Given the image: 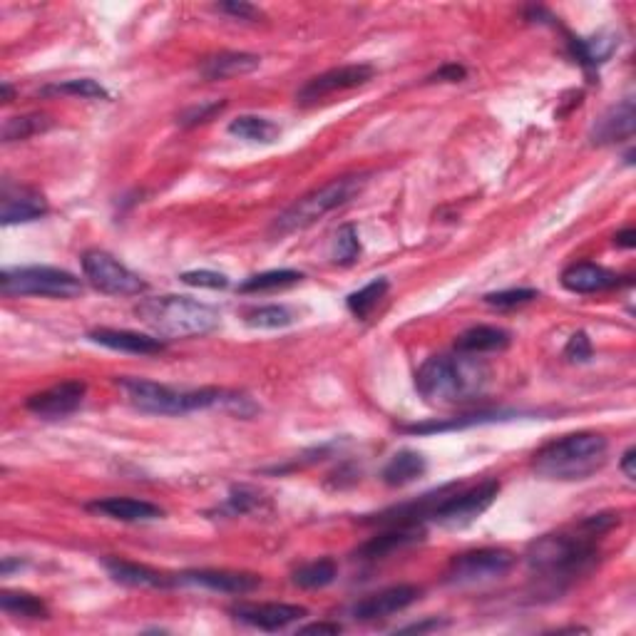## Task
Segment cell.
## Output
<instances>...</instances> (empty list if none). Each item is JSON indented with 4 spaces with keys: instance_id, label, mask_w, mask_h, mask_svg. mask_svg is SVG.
<instances>
[{
    "instance_id": "obj_33",
    "label": "cell",
    "mask_w": 636,
    "mask_h": 636,
    "mask_svg": "<svg viewBox=\"0 0 636 636\" xmlns=\"http://www.w3.org/2000/svg\"><path fill=\"white\" fill-rule=\"evenodd\" d=\"M386 291H388L386 279L371 281V284L363 286L361 291H356V294L348 296V309H351L353 316L368 318V314H371V311L378 306V301L386 296Z\"/></svg>"
},
{
    "instance_id": "obj_30",
    "label": "cell",
    "mask_w": 636,
    "mask_h": 636,
    "mask_svg": "<svg viewBox=\"0 0 636 636\" xmlns=\"http://www.w3.org/2000/svg\"><path fill=\"white\" fill-rule=\"evenodd\" d=\"M304 279L301 271L294 269H276V271H264V274L249 276L244 284L239 286L241 294H256V291H274V289H286V286H294Z\"/></svg>"
},
{
    "instance_id": "obj_7",
    "label": "cell",
    "mask_w": 636,
    "mask_h": 636,
    "mask_svg": "<svg viewBox=\"0 0 636 636\" xmlns=\"http://www.w3.org/2000/svg\"><path fill=\"white\" fill-rule=\"evenodd\" d=\"M3 296H45V299H75L82 294V281L70 271L53 266H18L0 274Z\"/></svg>"
},
{
    "instance_id": "obj_38",
    "label": "cell",
    "mask_w": 636,
    "mask_h": 636,
    "mask_svg": "<svg viewBox=\"0 0 636 636\" xmlns=\"http://www.w3.org/2000/svg\"><path fill=\"white\" fill-rule=\"evenodd\" d=\"M182 284L187 286H197V289H227L229 279L219 271H209V269H199V271H184Z\"/></svg>"
},
{
    "instance_id": "obj_3",
    "label": "cell",
    "mask_w": 636,
    "mask_h": 636,
    "mask_svg": "<svg viewBox=\"0 0 636 636\" xmlns=\"http://www.w3.org/2000/svg\"><path fill=\"white\" fill-rule=\"evenodd\" d=\"M609 440L599 433H572L552 440L532 458V470L545 480H587L604 468Z\"/></svg>"
},
{
    "instance_id": "obj_11",
    "label": "cell",
    "mask_w": 636,
    "mask_h": 636,
    "mask_svg": "<svg viewBox=\"0 0 636 636\" xmlns=\"http://www.w3.org/2000/svg\"><path fill=\"white\" fill-rule=\"evenodd\" d=\"M373 75H376V70H373L371 65H341V68H333L328 70V73L306 82L304 90L299 92L296 100H299L301 105H309V102L323 100V97L333 95V92L353 90V87L366 85L368 80H373Z\"/></svg>"
},
{
    "instance_id": "obj_36",
    "label": "cell",
    "mask_w": 636,
    "mask_h": 636,
    "mask_svg": "<svg viewBox=\"0 0 636 636\" xmlns=\"http://www.w3.org/2000/svg\"><path fill=\"white\" fill-rule=\"evenodd\" d=\"M48 92H60V95H73L82 97V100H105L107 90L100 85V82L90 80V78H80V80H68L63 85L50 87Z\"/></svg>"
},
{
    "instance_id": "obj_41",
    "label": "cell",
    "mask_w": 636,
    "mask_h": 636,
    "mask_svg": "<svg viewBox=\"0 0 636 636\" xmlns=\"http://www.w3.org/2000/svg\"><path fill=\"white\" fill-rule=\"evenodd\" d=\"M217 10H219V13L234 15V18H239V20L261 18L259 8H254V5H249V3H237V0H234V3H219Z\"/></svg>"
},
{
    "instance_id": "obj_25",
    "label": "cell",
    "mask_w": 636,
    "mask_h": 636,
    "mask_svg": "<svg viewBox=\"0 0 636 636\" xmlns=\"http://www.w3.org/2000/svg\"><path fill=\"white\" fill-rule=\"evenodd\" d=\"M572 53L584 68H597V65L607 63L612 53L617 50L619 38L614 33H597L592 38H574L569 40Z\"/></svg>"
},
{
    "instance_id": "obj_16",
    "label": "cell",
    "mask_w": 636,
    "mask_h": 636,
    "mask_svg": "<svg viewBox=\"0 0 636 636\" xmlns=\"http://www.w3.org/2000/svg\"><path fill=\"white\" fill-rule=\"evenodd\" d=\"M636 127V110L632 97H624L619 105H612L597 122L592 125V137L594 145H614V142L632 140Z\"/></svg>"
},
{
    "instance_id": "obj_4",
    "label": "cell",
    "mask_w": 636,
    "mask_h": 636,
    "mask_svg": "<svg viewBox=\"0 0 636 636\" xmlns=\"http://www.w3.org/2000/svg\"><path fill=\"white\" fill-rule=\"evenodd\" d=\"M137 318L150 326L157 336L189 338L204 336L219 326V311L214 306L194 301L189 296H159L145 299L135 309Z\"/></svg>"
},
{
    "instance_id": "obj_31",
    "label": "cell",
    "mask_w": 636,
    "mask_h": 636,
    "mask_svg": "<svg viewBox=\"0 0 636 636\" xmlns=\"http://www.w3.org/2000/svg\"><path fill=\"white\" fill-rule=\"evenodd\" d=\"M244 323L251 328H286L294 323V311L279 304L256 306L244 311Z\"/></svg>"
},
{
    "instance_id": "obj_23",
    "label": "cell",
    "mask_w": 636,
    "mask_h": 636,
    "mask_svg": "<svg viewBox=\"0 0 636 636\" xmlns=\"http://www.w3.org/2000/svg\"><path fill=\"white\" fill-rule=\"evenodd\" d=\"M261 58L259 55H251V53H219L212 55L202 63V75L207 80H229V78H237V75H246V73H254L259 68Z\"/></svg>"
},
{
    "instance_id": "obj_43",
    "label": "cell",
    "mask_w": 636,
    "mask_h": 636,
    "mask_svg": "<svg viewBox=\"0 0 636 636\" xmlns=\"http://www.w3.org/2000/svg\"><path fill=\"white\" fill-rule=\"evenodd\" d=\"M465 68L463 65H455V63H450V65H443V68L438 70V73H433L430 75V80L433 82H460L465 78Z\"/></svg>"
},
{
    "instance_id": "obj_9",
    "label": "cell",
    "mask_w": 636,
    "mask_h": 636,
    "mask_svg": "<svg viewBox=\"0 0 636 636\" xmlns=\"http://www.w3.org/2000/svg\"><path fill=\"white\" fill-rule=\"evenodd\" d=\"M82 274L95 286L97 291L110 296H137L147 291V284L127 269L125 264L115 259L112 254L100 249H92L82 254Z\"/></svg>"
},
{
    "instance_id": "obj_15",
    "label": "cell",
    "mask_w": 636,
    "mask_h": 636,
    "mask_svg": "<svg viewBox=\"0 0 636 636\" xmlns=\"http://www.w3.org/2000/svg\"><path fill=\"white\" fill-rule=\"evenodd\" d=\"M174 582L224 594H249L259 587L261 577L249 572H229V569H192V572L177 574Z\"/></svg>"
},
{
    "instance_id": "obj_34",
    "label": "cell",
    "mask_w": 636,
    "mask_h": 636,
    "mask_svg": "<svg viewBox=\"0 0 636 636\" xmlns=\"http://www.w3.org/2000/svg\"><path fill=\"white\" fill-rule=\"evenodd\" d=\"M512 413H477V415H463V418L448 420V423H423V425H410L405 428L408 433H443V430H458L468 428V425H480V423H492V420H505Z\"/></svg>"
},
{
    "instance_id": "obj_24",
    "label": "cell",
    "mask_w": 636,
    "mask_h": 636,
    "mask_svg": "<svg viewBox=\"0 0 636 636\" xmlns=\"http://www.w3.org/2000/svg\"><path fill=\"white\" fill-rule=\"evenodd\" d=\"M510 346V333L505 328L497 326H475L470 331H465L463 336L458 338L455 348L460 353H473V356H480V353H495V351H505Z\"/></svg>"
},
{
    "instance_id": "obj_44",
    "label": "cell",
    "mask_w": 636,
    "mask_h": 636,
    "mask_svg": "<svg viewBox=\"0 0 636 636\" xmlns=\"http://www.w3.org/2000/svg\"><path fill=\"white\" fill-rule=\"evenodd\" d=\"M301 634H338L341 632V624H306L299 629Z\"/></svg>"
},
{
    "instance_id": "obj_5",
    "label": "cell",
    "mask_w": 636,
    "mask_h": 636,
    "mask_svg": "<svg viewBox=\"0 0 636 636\" xmlns=\"http://www.w3.org/2000/svg\"><path fill=\"white\" fill-rule=\"evenodd\" d=\"M117 386L137 410L150 415H184L192 410L214 408V405L237 403V398H229V393L219 391V388L177 391V388L162 386V383L147 381V378H120Z\"/></svg>"
},
{
    "instance_id": "obj_21",
    "label": "cell",
    "mask_w": 636,
    "mask_h": 636,
    "mask_svg": "<svg viewBox=\"0 0 636 636\" xmlns=\"http://www.w3.org/2000/svg\"><path fill=\"white\" fill-rule=\"evenodd\" d=\"M562 284L574 294H597V291L614 289L619 284V276L592 261H582V264H572L569 269H564Z\"/></svg>"
},
{
    "instance_id": "obj_20",
    "label": "cell",
    "mask_w": 636,
    "mask_h": 636,
    "mask_svg": "<svg viewBox=\"0 0 636 636\" xmlns=\"http://www.w3.org/2000/svg\"><path fill=\"white\" fill-rule=\"evenodd\" d=\"M105 569L110 572V577L115 582L127 584V587H142V589H167L172 587L174 577H167V574L157 572V569L147 567V564H137V562H127V559L120 557H107Z\"/></svg>"
},
{
    "instance_id": "obj_18",
    "label": "cell",
    "mask_w": 636,
    "mask_h": 636,
    "mask_svg": "<svg viewBox=\"0 0 636 636\" xmlns=\"http://www.w3.org/2000/svg\"><path fill=\"white\" fill-rule=\"evenodd\" d=\"M87 510L120 522H152L164 517L162 507L147 500H135V497H105V500L90 502Z\"/></svg>"
},
{
    "instance_id": "obj_13",
    "label": "cell",
    "mask_w": 636,
    "mask_h": 636,
    "mask_svg": "<svg viewBox=\"0 0 636 636\" xmlns=\"http://www.w3.org/2000/svg\"><path fill=\"white\" fill-rule=\"evenodd\" d=\"M420 599V589L413 584H398V587H388L383 592L371 594V597L361 599L358 604H353L351 617L358 622H373V619H386L391 614L403 612L410 604H415Z\"/></svg>"
},
{
    "instance_id": "obj_19",
    "label": "cell",
    "mask_w": 636,
    "mask_h": 636,
    "mask_svg": "<svg viewBox=\"0 0 636 636\" xmlns=\"http://www.w3.org/2000/svg\"><path fill=\"white\" fill-rule=\"evenodd\" d=\"M92 343L97 346L112 348V351L122 353H137V356H152V353H162L164 343L159 338L145 336V333L135 331H117V328H95L87 333Z\"/></svg>"
},
{
    "instance_id": "obj_8",
    "label": "cell",
    "mask_w": 636,
    "mask_h": 636,
    "mask_svg": "<svg viewBox=\"0 0 636 636\" xmlns=\"http://www.w3.org/2000/svg\"><path fill=\"white\" fill-rule=\"evenodd\" d=\"M515 567V555L502 547H485V550L465 552L450 562L445 572V582L450 587H482L492 584L497 579L507 577L510 569Z\"/></svg>"
},
{
    "instance_id": "obj_40",
    "label": "cell",
    "mask_w": 636,
    "mask_h": 636,
    "mask_svg": "<svg viewBox=\"0 0 636 636\" xmlns=\"http://www.w3.org/2000/svg\"><path fill=\"white\" fill-rule=\"evenodd\" d=\"M564 356L574 363H587L592 358V343H589L587 333L579 331L569 338L567 348H564Z\"/></svg>"
},
{
    "instance_id": "obj_39",
    "label": "cell",
    "mask_w": 636,
    "mask_h": 636,
    "mask_svg": "<svg viewBox=\"0 0 636 636\" xmlns=\"http://www.w3.org/2000/svg\"><path fill=\"white\" fill-rule=\"evenodd\" d=\"M224 107H227V102H204V105L189 107L187 112H182V115H179V125L182 127L202 125V122H209L214 115H219Z\"/></svg>"
},
{
    "instance_id": "obj_2",
    "label": "cell",
    "mask_w": 636,
    "mask_h": 636,
    "mask_svg": "<svg viewBox=\"0 0 636 636\" xmlns=\"http://www.w3.org/2000/svg\"><path fill=\"white\" fill-rule=\"evenodd\" d=\"M490 383V366L473 353L430 356L415 373V391L430 405L468 403Z\"/></svg>"
},
{
    "instance_id": "obj_10",
    "label": "cell",
    "mask_w": 636,
    "mask_h": 636,
    "mask_svg": "<svg viewBox=\"0 0 636 636\" xmlns=\"http://www.w3.org/2000/svg\"><path fill=\"white\" fill-rule=\"evenodd\" d=\"M497 492H500V482L497 480H485L480 482V485L470 487V490L455 492V495H448L438 507H435L430 520H433L435 525L445 527V530L468 527L470 522H475L477 517L495 502Z\"/></svg>"
},
{
    "instance_id": "obj_42",
    "label": "cell",
    "mask_w": 636,
    "mask_h": 636,
    "mask_svg": "<svg viewBox=\"0 0 636 636\" xmlns=\"http://www.w3.org/2000/svg\"><path fill=\"white\" fill-rule=\"evenodd\" d=\"M254 505H256V495H251V492L244 490V487L234 490L232 497H229V502H227V507L234 512V515H241V512L251 510Z\"/></svg>"
},
{
    "instance_id": "obj_6",
    "label": "cell",
    "mask_w": 636,
    "mask_h": 636,
    "mask_svg": "<svg viewBox=\"0 0 636 636\" xmlns=\"http://www.w3.org/2000/svg\"><path fill=\"white\" fill-rule=\"evenodd\" d=\"M368 174H346V177H336L328 184H323L321 189H314L306 197L296 199L286 212H281L276 217L271 232L274 234H294L301 229L311 227L318 219L326 217L333 209L343 207V204L351 202L356 194H361V189L366 187Z\"/></svg>"
},
{
    "instance_id": "obj_46",
    "label": "cell",
    "mask_w": 636,
    "mask_h": 636,
    "mask_svg": "<svg viewBox=\"0 0 636 636\" xmlns=\"http://www.w3.org/2000/svg\"><path fill=\"white\" fill-rule=\"evenodd\" d=\"M634 239H636V232H634V229H627V232H619L617 237H614V241H617L619 246H624V249H632V246H634Z\"/></svg>"
},
{
    "instance_id": "obj_28",
    "label": "cell",
    "mask_w": 636,
    "mask_h": 636,
    "mask_svg": "<svg viewBox=\"0 0 636 636\" xmlns=\"http://www.w3.org/2000/svg\"><path fill=\"white\" fill-rule=\"evenodd\" d=\"M0 607L5 614H13V617L48 619V604L28 592H3L0 594Z\"/></svg>"
},
{
    "instance_id": "obj_27",
    "label": "cell",
    "mask_w": 636,
    "mask_h": 636,
    "mask_svg": "<svg viewBox=\"0 0 636 636\" xmlns=\"http://www.w3.org/2000/svg\"><path fill=\"white\" fill-rule=\"evenodd\" d=\"M229 135L239 137L246 142H259V145H271L274 140H279L281 130L279 125H274L266 117L256 115H241L237 120L229 122Z\"/></svg>"
},
{
    "instance_id": "obj_14",
    "label": "cell",
    "mask_w": 636,
    "mask_h": 636,
    "mask_svg": "<svg viewBox=\"0 0 636 636\" xmlns=\"http://www.w3.org/2000/svg\"><path fill=\"white\" fill-rule=\"evenodd\" d=\"M306 614L309 612L296 604H237L232 607V617L237 622L261 629V632H279V629L304 619Z\"/></svg>"
},
{
    "instance_id": "obj_32",
    "label": "cell",
    "mask_w": 636,
    "mask_h": 636,
    "mask_svg": "<svg viewBox=\"0 0 636 636\" xmlns=\"http://www.w3.org/2000/svg\"><path fill=\"white\" fill-rule=\"evenodd\" d=\"M50 127V120L45 115H23L10 117L3 125V142H18L28 140V137L45 132Z\"/></svg>"
},
{
    "instance_id": "obj_29",
    "label": "cell",
    "mask_w": 636,
    "mask_h": 636,
    "mask_svg": "<svg viewBox=\"0 0 636 636\" xmlns=\"http://www.w3.org/2000/svg\"><path fill=\"white\" fill-rule=\"evenodd\" d=\"M336 574H338L336 562L328 557H323V559H316V562H309V564H304V567L296 569L294 584L301 589H323V587H328V584H333Z\"/></svg>"
},
{
    "instance_id": "obj_45",
    "label": "cell",
    "mask_w": 636,
    "mask_h": 636,
    "mask_svg": "<svg viewBox=\"0 0 636 636\" xmlns=\"http://www.w3.org/2000/svg\"><path fill=\"white\" fill-rule=\"evenodd\" d=\"M634 463H636V450L629 448L627 453L622 455V473L629 477V480H634L636 477V470H634Z\"/></svg>"
},
{
    "instance_id": "obj_35",
    "label": "cell",
    "mask_w": 636,
    "mask_h": 636,
    "mask_svg": "<svg viewBox=\"0 0 636 636\" xmlns=\"http://www.w3.org/2000/svg\"><path fill=\"white\" fill-rule=\"evenodd\" d=\"M361 254V241H358V232L353 224H343L336 232V239H333V259L338 264H353Z\"/></svg>"
},
{
    "instance_id": "obj_12",
    "label": "cell",
    "mask_w": 636,
    "mask_h": 636,
    "mask_svg": "<svg viewBox=\"0 0 636 636\" xmlns=\"http://www.w3.org/2000/svg\"><path fill=\"white\" fill-rule=\"evenodd\" d=\"M85 393L87 386L82 381H63L58 386L48 388V391L30 396L25 408L43 420L68 418V415H73L80 408L82 400H85Z\"/></svg>"
},
{
    "instance_id": "obj_17",
    "label": "cell",
    "mask_w": 636,
    "mask_h": 636,
    "mask_svg": "<svg viewBox=\"0 0 636 636\" xmlns=\"http://www.w3.org/2000/svg\"><path fill=\"white\" fill-rule=\"evenodd\" d=\"M48 214V202L43 199V194L35 192L30 187H5L3 189V202H0V219L3 224H20V222H33Z\"/></svg>"
},
{
    "instance_id": "obj_1",
    "label": "cell",
    "mask_w": 636,
    "mask_h": 636,
    "mask_svg": "<svg viewBox=\"0 0 636 636\" xmlns=\"http://www.w3.org/2000/svg\"><path fill=\"white\" fill-rule=\"evenodd\" d=\"M592 532L582 527L579 535L555 532L545 535L527 547V567L532 579L540 582V589L547 594H559L584 577L597 564L599 552Z\"/></svg>"
},
{
    "instance_id": "obj_26",
    "label": "cell",
    "mask_w": 636,
    "mask_h": 636,
    "mask_svg": "<svg viewBox=\"0 0 636 636\" xmlns=\"http://www.w3.org/2000/svg\"><path fill=\"white\" fill-rule=\"evenodd\" d=\"M425 470H428V463H425L423 455L415 453V450H400L383 468V482L391 487H403L423 477Z\"/></svg>"
},
{
    "instance_id": "obj_22",
    "label": "cell",
    "mask_w": 636,
    "mask_h": 636,
    "mask_svg": "<svg viewBox=\"0 0 636 636\" xmlns=\"http://www.w3.org/2000/svg\"><path fill=\"white\" fill-rule=\"evenodd\" d=\"M423 527L420 525H396L393 530L383 532V535L373 537L371 542L358 550L361 559H383L388 555H393L396 550H403V547L415 545V542L423 540Z\"/></svg>"
},
{
    "instance_id": "obj_37",
    "label": "cell",
    "mask_w": 636,
    "mask_h": 636,
    "mask_svg": "<svg viewBox=\"0 0 636 636\" xmlns=\"http://www.w3.org/2000/svg\"><path fill=\"white\" fill-rule=\"evenodd\" d=\"M540 296V291L535 289H510V291H497V294H487L485 304L495 306V309H515V306H525L530 301H535Z\"/></svg>"
}]
</instances>
